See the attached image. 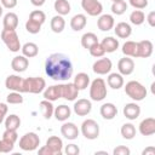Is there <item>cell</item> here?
<instances>
[{"instance_id": "obj_47", "label": "cell", "mask_w": 155, "mask_h": 155, "mask_svg": "<svg viewBox=\"0 0 155 155\" xmlns=\"http://www.w3.org/2000/svg\"><path fill=\"white\" fill-rule=\"evenodd\" d=\"M130 4L134 8L142 10V8H145L148 6V0H130Z\"/></svg>"}, {"instance_id": "obj_1", "label": "cell", "mask_w": 155, "mask_h": 155, "mask_svg": "<svg viewBox=\"0 0 155 155\" xmlns=\"http://www.w3.org/2000/svg\"><path fill=\"white\" fill-rule=\"evenodd\" d=\"M73 63L64 53H52L45 62V73L54 81L69 80L73 75Z\"/></svg>"}, {"instance_id": "obj_31", "label": "cell", "mask_w": 155, "mask_h": 155, "mask_svg": "<svg viewBox=\"0 0 155 155\" xmlns=\"http://www.w3.org/2000/svg\"><path fill=\"white\" fill-rule=\"evenodd\" d=\"M39 107H40V110H41L42 116H44L46 120H48V119L52 117L53 111H54V107H53V104H52L51 101L44 99V101H41V102L39 103Z\"/></svg>"}, {"instance_id": "obj_13", "label": "cell", "mask_w": 155, "mask_h": 155, "mask_svg": "<svg viewBox=\"0 0 155 155\" xmlns=\"http://www.w3.org/2000/svg\"><path fill=\"white\" fill-rule=\"evenodd\" d=\"M153 42L150 40H142L137 42V58H148L153 54Z\"/></svg>"}, {"instance_id": "obj_2", "label": "cell", "mask_w": 155, "mask_h": 155, "mask_svg": "<svg viewBox=\"0 0 155 155\" xmlns=\"http://www.w3.org/2000/svg\"><path fill=\"white\" fill-rule=\"evenodd\" d=\"M125 93L133 101L136 102H139V101H143L148 92H147V88L139 82V81H136V80H131L126 84L125 86Z\"/></svg>"}, {"instance_id": "obj_34", "label": "cell", "mask_w": 155, "mask_h": 155, "mask_svg": "<svg viewBox=\"0 0 155 155\" xmlns=\"http://www.w3.org/2000/svg\"><path fill=\"white\" fill-rule=\"evenodd\" d=\"M53 7L54 11L61 16H65L70 12V4L68 0H56Z\"/></svg>"}, {"instance_id": "obj_20", "label": "cell", "mask_w": 155, "mask_h": 155, "mask_svg": "<svg viewBox=\"0 0 155 155\" xmlns=\"http://www.w3.org/2000/svg\"><path fill=\"white\" fill-rule=\"evenodd\" d=\"M28 65H29V61L23 54L22 56H16L11 61V68L16 73H23V71H25L27 68H28Z\"/></svg>"}, {"instance_id": "obj_44", "label": "cell", "mask_w": 155, "mask_h": 155, "mask_svg": "<svg viewBox=\"0 0 155 155\" xmlns=\"http://www.w3.org/2000/svg\"><path fill=\"white\" fill-rule=\"evenodd\" d=\"M25 29L30 34H38L41 30V25L35 23V22H33V21H30V19H28L25 22Z\"/></svg>"}, {"instance_id": "obj_50", "label": "cell", "mask_w": 155, "mask_h": 155, "mask_svg": "<svg viewBox=\"0 0 155 155\" xmlns=\"http://www.w3.org/2000/svg\"><path fill=\"white\" fill-rule=\"evenodd\" d=\"M147 21L150 27H155V11H150L147 16Z\"/></svg>"}, {"instance_id": "obj_39", "label": "cell", "mask_w": 155, "mask_h": 155, "mask_svg": "<svg viewBox=\"0 0 155 155\" xmlns=\"http://www.w3.org/2000/svg\"><path fill=\"white\" fill-rule=\"evenodd\" d=\"M144 21H145V15H144L143 11H140V10H134V11L131 12V15H130V22H131L132 24H134V25H140V24L144 23Z\"/></svg>"}, {"instance_id": "obj_16", "label": "cell", "mask_w": 155, "mask_h": 155, "mask_svg": "<svg viewBox=\"0 0 155 155\" xmlns=\"http://www.w3.org/2000/svg\"><path fill=\"white\" fill-rule=\"evenodd\" d=\"M117 70L121 75H130L134 70V62L131 57L125 56L117 62Z\"/></svg>"}, {"instance_id": "obj_21", "label": "cell", "mask_w": 155, "mask_h": 155, "mask_svg": "<svg viewBox=\"0 0 155 155\" xmlns=\"http://www.w3.org/2000/svg\"><path fill=\"white\" fill-rule=\"evenodd\" d=\"M139 132L143 136H153L155 133V119L147 117L139 124Z\"/></svg>"}, {"instance_id": "obj_40", "label": "cell", "mask_w": 155, "mask_h": 155, "mask_svg": "<svg viewBox=\"0 0 155 155\" xmlns=\"http://www.w3.org/2000/svg\"><path fill=\"white\" fill-rule=\"evenodd\" d=\"M127 10V2L125 0H120V1H115L111 5V12L116 16L124 15Z\"/></svg>"}, {"instance_id": "obj_12", "label": "cell", "mask_w": 155, "mask_h": 155, "mask_svg": "<svg viewBox=\"0 0 155 155\" xmlns=\"http://www.w3.org/2000/svg\"><path fill=\"white\" fill-rule=\"evenodd\" d=\"M73 109L78 116H86L92 110V103H91V101H88L86 98H81L74 103Z\"/></svg>"}, {"instance_id": "obj_38", "label": "cell", "mask_w": 155, "mask_h": 155, "mask_svg": "<svg viewBox=\"0 0 155 155\" xmlns=\"http://www.w3.org/2000/svg\"><path fill=\"white\" fill-rule=\"evenodd\" d=\"M122 53L127 57H134L137 58V42L134 41H126L122 45Z\"/></svg>"}, {"instance_id": "obj_53", "label": "cell", "mask_w": 155, "mask_h": 155, "mask_svg": "<svg viewBox=\"0 0 155 155\" xmlns=\"http://www.w3.org/2000/svg\"><path fill=\"white\" fill-rule=\"evenodd\" d=\"M30 2H31L34 6L40 7V6H42V5L46 2V0H30Z\"/></svg>"}, {"instance_id": "obj_15", "label": "cell", "mask_w": 155, "mask_h": 155, "mask_svg": "<svg viewBox=\"0 0 155 155\" xmlns=\"http://www.w3.org/2000/svg\"><path fill=\"white\" fill-rule=\"evenodd\" d=\"M61 133L68 140H74L79 136V128L74 122H64L61 126Z\"/></svg>"}, {"instance_id": "obj_5", "label": "cell", "mask_w": 155, "mask_h": 155, "mask_svg": "<svg viewBox=\"0 0 155 155\" xmlns=\"http://www.w3.org/2000/svg\"><path fill=\"white\" fill-rule=\"evenodd\" d=\"M1 40L4 41V44L6 45V47L11 52H18L21 50V47H22L21 41H19V36L16 33V30L2 29V31H1Z\"/></svg>"}, {"instance_id": "obj_11", "label": "cell", "mask_w": 155, "mask_h": 155, "mask_svg": "<svg viewBox=\"0 0 155 155\" xmlns=\"http://www.w3.org/2000/svg\"><path fill=\"white\" fill-rule=\"evenodd\" d=\"M113 68V63L109 58H101V59H97L93 65H92V70L93 73L98 74V75H105V74H109L110 70Z\"/></svg>"}, {"instance_id": "obj_42", "label": "cell", "mask_w": 155, "mask_h": 155, "mask_svg": "<svg viewBox=\"0 0 155 155\" xmlns=\"http://www.w3.org/2000/svg\"><path fill=\"white\" fill-rule=\"evenodd\" d=\"M88 52H90V54H91L92 57H96V58L103 57V56L105 54V51H104V48L102 47V45H101L99 41L96 42L94 45H92V46L88 48Z\"/></svg>"}, {"instance_id": "obj_17", "label": "cell", "mask_w": 155, "mask_h": 155, "mask_svg": "<svg viewBox=\"0 0 155 155\" xmlns=\"http://www.w3.org/2000/svg\"><path fill=\"white\" fill-rule=\"evenodd\" d=\"M46 147L52 151L53 155H61L63 153V140L57 136H51L46 140Z\"/></svg>"}, {"instance_id": "obj_22", "label": "cell", "mask_w": 155, "mask_h": 155, "mask_svg": "<svg viewBox=\"0 0 155 155\" xmlns=\"http://www.w3.org/2000/svg\"><path fill=\"white\" fill-rule=\"evenodd\" d=\"M124 116L128 120H136L140 115V107L137 103H127L122 109Z\"/></svg>"}, {"instance_id": "obj_23", "label": "cell", "mask_w": 155, "mask_h": 155, "mask_svg": "<svg viewBox=\"0 0 155 155\" xmlns=\"http://www.w3.org/2000/svg\"><path fill=\"white\" fill-rule=\"evenodd\" d=\"M101 116L105 120H113L117 114V108L113 103H104L99 109Z\"/></svg>"}, {"instance_id": "obj_7", "label": "cell", "mask_w": 155, "mask_h": 155, "mask_svg": "<svg viewBox=\"0 0 155 155\" xmlns=\"http://www.w3.org/2000/svg\"><path fill=\"white\" fill-rule=\"evenodd\" d=\"M81 133L90 140L97 139L99 136V125L93 119H87L81 124Z\"/></svg>"}, {"instance_id": "obj_29", "label": "cell", "mask_w": 155, "mask_h": 155, "mask_svg": "<svg viewBox=\"0 0 155 155\" xmlns=\"http://www.w3.org/2000/svg\"><path fill=\"white\" fill-rule=\"evenodd\" d=\"M101 45L104 48L105 53H111L119 48V40L113 36H107L101 41Z\"/></svg>"}, {"instance_id": "obj_30", "label": "cell", "mask_w": 155, "mask_h": 155, "mask_svg": "<svg viewBox=\"0 0 155 155\" xmlns=\"http://www.w3.org/2000/svg\"><path fill=\"white\" fill-rule=\"evenodd\" d=\"M50 27L52 29L53 33H62L65 28V21L63 18V16L61 15H57V16H53L51 18V23H50Z\"/></svg>"}, {"instance_id": "obj_18", "label": "cell", "mask_w": 155, "mask_h": 155, "mask_svg": "<svg viewBox=\"0 0 155 155\" xmlns=\"http://www.w3.org/2000/svg\"><path fill=\"white\" fill-rule=\"evenodd\" d=\"M115 25V21H114V17L111 15H101L98 21H97V27L99 30L102 31H108L110 29H113Z\"/></svg>"}, {"instance_id": "obj_14", "label": "cell", "mask_w": 155, "mask_h": 155, "mask_svg": "<svg viewBox=\"0 0 155 155\" xmlns=\"http://www.w3.org/2000/svg\"><path fill=\"white\" fill-rule=\"evenodd\" d=\"M62 90H63V84L52 85V86L46 87L44 90V99L54 102V101L62 98Z\"/></svg>"}, {"instance_id": "obj_46", "label": "cell", "mask_w": 155, "mask_h": 155, "mask_svg": "<svg viewBox=\"0 0 155 155\" xmlns=\"http://www.w3.org/2000/svg\"><path fill=\"white\" fill-rule=\"evenodd\" d=\"M113 154L114 155H130L131 150H130V148H127L125 145H119L113 150Z\"/></svg>"}, {"instance_id": "obj_36", "label": "cell", "mask_w": 155, "mask_h": 155, "mask_svg": "<svg viewBox=\"0 0 155 155\" xmlns=\"http://www.w3.org/2000/svg\"><path fill=\"white\" fill-rule=\"evenodd\" d=\"M21 126V119L16 114H11L5 119V128L6 130H15L17 131Z\"/></svg>"}, {"instance_id": "obj_9", "label": "cell", "mask_w": 155, "mask_h": 155, "mask_svg": "<svg viewBox=\"0 0 155 155\" xmlns=\"http://www.w3.org/2000/svg\"><path fill=\"white\" fill-rule=\"evenodd\" d=\"M81 7L88 16L92 17L99 16L103 11V5L98 0H81Z\"/></svg>"}, {"instance_id": "obj_10", "label": "cell", "mask_w": 155, "mask_h": 155, "mask_svg": "<svg viewBox=\"0 0 155 155\" xmlns=\"http://www.w3.org/2000/svg\"><path fill=\"white\" fill-rule=\"evenodd\" d=\"M23 82H24V79L21 78L19 75H8L5 80V86L7 90L10 91H16V92H21V93H24V90H23Z\"/></svg>"}, {"instance_id": "obj_55", "label": "cell", "mask_w": 155, "mask_h": 155, "mask_svg": "<svg viewBox=\"0 0 155 155\" xmlns=\"http://www.w3.org/2000/svg\"><path fill=\"white\" fill-rule=\"evenodd\" d=\"M2 11H4V10H2V6H1V5H0V17H1V16H2Z\"/></svg>"}, {"instance_id": "obj_43", "label": "cell", "mask_w": 155, "mask_h": 155, "mask_svg": "<svg viewBox=\"0 0 155 155\" xmlns=\"http://www.w3.org/2000/svg\"><path fill=\"white\" fill-rule=\"evenodd\" d=\"M6 102L10 103V104H21V103H23V97H22L21 92L12 91L11 93L7 94V97H6Z\"/></svg>"}, {"instance_id": "obj_6", "label": "cell", "mask_w": 155, "mask_h": 155, "mask_svg": "<svg viewBox=\"0 0 155 155\" xmlns=\"http://www.w3.org/2000/svg\"><path fill=\"white\" fill-rule=\"evenodd\" d=\"M40 144V138L35 132H28L19 139V148L24 151H34Z\"/></svg>"}, {"instance_id": "obj_3", "label": "cell", "mask_w": 155, "mask_h": 155, "mask_svg": "<svg viewBox=\"0 0 155 155\" xmlns=\"http://www.w3.org/2000/svg\"><path fill=\"white\" fill-rule=\"evenodd\" d=\"M108 94L107 91V84L102 78H96L90 86V97L94 102L103 101Z\"/></svg>"}, {"instance_id": "obj_4", "label": "cell", "mask_w": 155, "mask_h": 155, "mask_svg": "<svg viewBox=\"0 0 155 155\" xmlns=\"http://www.w3.org/2000/svg\"><path fill=\"white\" fill-rule=\"evenodd\" d=\"M46 88V81L41 76H33L24 79L23 82V90L24 93H41Z\"/></svg>"}, {"instance_id": "obj_45", "label": "cell", "mask_w": 155, "mask_h": 155, "mask_svg": "<svg viewBox=\"0 0 155 155\" xmlns=\"http://www.w3.org/2000/svg\"><path fill=\"white\" fill-rule=\"evenodd\" d=\"M64 153L67 155H78L80 153V149L76 144H68L65 148H64Z\"/></svg>"}, {"instance_id": "obj_49", "label": "cell", "mask_w": 155, "mask_h": 155, "mask_svg": "<svg viewBox=\"0 0 155 155\" xmlns=\"http://www.w3.org/2000/svg\"><path fill=\"white\" fill-rule=\"evenodd\" d=\"M6 114H7V105L5 103H0V124L4 121Z\"/></svg>"}, {"instance_id": "obj_54", "label": "cell", "mask_w": 155, "mask_h": 155, "mask_svg": "<svg viewBox=\"0 0 155 155\" xmlns=\"http://www.w3.org/2000/svg\"><path fill=\"white\" fill-rule=\"evenodd\" d=\"M96 154H104V155H108L107 151H96Z\"/></svg>"}, {"instance_id": "obj_26", "label": "cell", "mask_w": 155, "mask_h": 155, "mask_svg": "<svg viewBox=\"0 0 155 155\" xmlns=\"http://www.w3.org/2000/svg\"><path fill=\"white\" fill-rule=\"evenodd\" d=\"M107 84L113 90H119L124 86V75L120 73H111L107 78Z\"/></svg>"}, {"instance_id": "obj_37", "label": "cell", "mask_w": 155, "mask_h": 155, "mask_svg": "<svg viewBox=\"0 0 155 155\" xmlns=\"http://www.w3.org/2000/svg\"><path fill=\"white\" fill-rule=\"evenodd\" d=\"M120 132H121V136H122L125 139H128V140H130V139H133V138L136 137V127H134V125L131 124V122L124 124V125L121 126Z\"/></svg>"}, {"instance_id": "obj_51", "label": "cell", "mask_w": 155, "mask_h": 155, "mask_svg": "<svg viewBox=\"0 0 155 155\" xmlns=\"http://www.w3.org/2000/svg\"><path fill=\"white\" fill-rule=\"evenodd\" d=\"M38 153L40 154V155H53L52 154V151L46 147V145H44V147H41L39 150H38Z\"/></svg>"}, {"instance_id": "obj_24", "label": "cell", "mask_w": 155, "mask_h": 155, "mask_svg": "<svg viewBox=\"0 0 155 155\" xmlns=\"http://www.w3.org/2000/svg\"><path fill=\"white\" fill-rule=\"evenodd\" d=\"M87 23V18L84 13H78L75 16H73V18L70 19V28L74 31H80L86 27Z\"/></svg>"}, {"instance_id": "obj_35", "label": "cell", "mask_w": 155, "mask_h": 155, "mask_svg": "<svg viewBox=\"0 0 155 155\" xmlns=\"http://www.w3.org/2000/svg\"><path fill=\"white\" fill-rule=\"evenodd\" d=\"M96 42H98V38H97V35L94 34V33H91V31H88V33H85L82 36H81V46L84 47V48H90L92 45H94Z\"/></svg>"}, {"instance_id": "obj_52", "label": "cell", "mask_w": 155, "mask_h": 155, "mask_svg": "<svg viewBox=\"0 0 155 155\" xmlns=\"http://www.w3.org/2000/svg\"><path fill=\"white\" fill-rule=\"evenodd\" d=\"M142 155H155V148L154 147H148L142 151Z\"/></svg>"}, {"instance_id": "obj_19", "label": "cell", "mask_w": 155, "mask_h": 155, "mask_svg": "<svg viewBox=\"0 0 155 155\" xmlns=\"http://www.w3.org/2000/svg\"><path fill=\"white\" fill-rule=\"evenodd\" d=\"M79 96V88L74 85V82H68L63 84V90H62V98L67 101H75Z\"/></svg>"}, {"instance_id": "obj_28", "label": "cell", "mask_w": 155, "mask_h": 155, "mask_svg": "<svg viewBox=\"0 0 155 155\" xmlns=\"http://www.w3.org/2000/svg\"><path fill=\"white\" fill-rule=\"evenodd\" d=\"M53 115H54L56 120H58V121H65V120H68L70 117L71 110H70V108L68 105L61 104V105H58V107L54 108Z\"/></svg>"}, {"instance_id": "obj_48", "label": "cell", "mask_w": 155, "mask_h": 155, "mask_svg": "<svg viewBox=\"0 0 155 155\" xmlns=\"http://www.w3.org/2000/svg\"><path fill=\"white\" fill-rule=\"evenodd\" d=\"M0 2H1V6L2 7H5V8H13V7H16V5H17V0H0Z\"/></svg>"}, {"instance_id": "obj_56", "label": "cell", "mask_w": 155, "mask_h": 155, "mask_svg": "<svg viewBox=\"0 0 155 155\" xmlns=\"http://www.w3.org/2000/svg\"><path fill=\"white\" fill-rule=\"evenodd\" d=\"M0 153H1V140H0Z\"/></svg>"}, {"instance_id": "obj_32", "label": "cell", "mask_w": 155, "mask_h": 155, "mask_svg": "<svg viewBox=\"0 0 155 155\" xmlns=\"http://www.w3.org/2000/svg\"><path fill=\"white\" fill-rule=\"evenodd\" d=\"M21 51L23 53V56H25L27 58H33L35 56H38L39 53V47L35 42H25L22 47Z\"/></svg>"}, {"instance_id": "obj_33", "label": "cell", "mask_w": 155, "mask_h": 155, "mask_svg": "<svg viewBox=\"0 0 155 155\" xmlns=\"http://www.w3.org/2000/svg\"><path fill=\"white\" fill-rule=\"evenodd\" d=\"M74 85L80 90H85L90 85V76L86 73H79L74 78Z\"/></svg>"}, {"instance_id": "obj_41", "label": "cell", "mask_w": 155, "mask_h": 155, "mask_svg": "<svg viewBox=\"0 0 155 155\" xmlns=\"http://www.w3.org/2000/svg\"><path fill=\"white\" fill-rule=\"evenodd\" d=\"M28 19H30V21H33V22H35V23L42 25V24L45 23V21H46V15H45V12H42L41 10H34V11L30 12Z\"/></svg>"}, {"instance_id": "obj_57", "label": "cell", "mask_w": 155, "mask_h": 155, "mask_svg": "<svg viewBox=\"0 0 155 155\" xmlns=\"http://www.w3.org/2000/svg\"><path fill=\"white\" fill-rule=\"evenodd\" d=\"M111 1H113V2H115V1H120V0H111Z\"/></svg>"}, {"instance_id": "obj_8", "label": "cell", "mask_w": 155, "mask_h": 155, "mask_svg": "<svg viewBox=\"0 0 155 155\" xmlns=\"http://www.w3.org/2000/svg\"><path fill=\"white\" fill-rule=\"evenodd\" d=\"M18 139V133L15 130H6L2 133L1 139V153H10L13 150L15 143Z\"/></svg>"}, {"instance_id": "obj_25", "label": "cell", "mask_w": 155, "mask_h": 155, "mask_svg": "<svg viewBox=\"0 0 155 155\" xmlns=\"http://www.w3.org/2000/svg\"><path fill=\"white\" fill-rule=\"evenodd\" d=\"M114 31H115V35L120 39H127L131 34H132V28L128 23L126 22H119L115 28H114Z\"/></svg>"}, {"instance_id": "obj_27", "label": "cell", "mask_w": 155, "mask_h": 155, "mask_svg": "<svg viewBox=\"0 0 155 155\" xmlns=\"http://www.w3.org/2000/svg\"><path fill=\"white\" fill-rule=\"evenodd\" d=\"M2 25H4V29H12V30H16V28L18 27V16H17L15 12H7V13L4 16Z\"/></svg>"}]
</instances>
